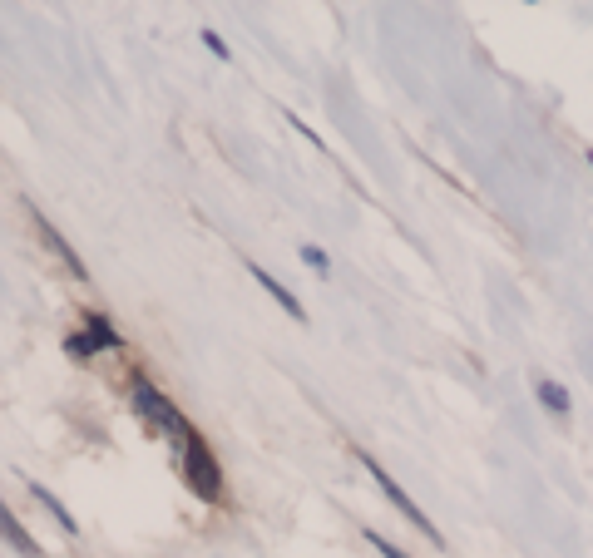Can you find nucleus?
Here are the masks:
<instances>
[{"label":"nucleus","instance_id":"1a4fd4ad","mask_svg":"<svg viewBox=\"0 0 593 558\" xmlns=\"http://www.w3.org/2000/svg\"><path fill=\"white\" fill-rule=\"evenodd\" d=\"M30 489H35V499H40V504H45V509H50L55 519H60V529H65V534H75V529H80V524L70 519V509H65V504H60V499H55V494H50L45 484H30Z\"/></svg>","mask_w":593,"mask_h":558},{"label":"nucleus","instance_id":"7ed1b4c3","mask_svg":"<svg viewBox=\"0 0 593 558\" xmlns=\"http://www.w3.org/2000/svg\"><path fill=\"white\" fill-rule=\"evenodd\" d=\"M361 465H366V470H371V479L381 484V494H386V499H391V504H396V509H401V514H406V519L416 524V529H421V534L430 539V544H435V549H440V544H445V539H440V529H435V524L425 519L421 504H416V499H406V489H401L396 479H391L386 470H381V465H376V455H366V450H361Z\"/></svg>","mask_w":593,"mask_h":558},{"label":"nucleus","instance_id":"9b49d317","mask_svg":"<svg viewBox=\"0 0 593 558\" xmlns=\"http://www.w3.org/2000/svg\"><path fill=\"white\" fill-rule=\"evenodd\" d=\"M366 539L376 544V554H381V558H406L401 549H396V544H391V539H386V534H376V529H366Z\"/></svg>","mask_w":593,"mask_h":558},{"label":"nucleus","instance_id":"6e6552de","mask_svg":"<svg viewBox=\"0 0 593 558\" xmlns=\"http://www.w3.org/2000/svg\"><path fill=\"white\" fill-rule=\"evenodd\" d=\"M534 396L544 400V410H554V415H564V410H569V391H564L559 381H549V376H539V381H534Z\"/></svg>","mask_w":593,"mask_h":558},{"label":"nucleus","instance_id":"f03ea898","mask_svg":"<svg viewBox=\"0 0 593 558\" xmlns=\"http://www.w3.org/2000/svg\"><path fill=\"white\" fill-rule=\"evenodd\" d=\"M134 410H139V415H144V420H149L154 430L173 435V440H188V435H193V425L183 420V410H178V405H173L164 391H154V386H149L144 376L134 381Z\"/></svg>","mask_w":593,"mask_h":558},{"label":"nucleus","instance_id":"0eeeda50","mask_svg":"<svg viewBox=\"0 0 593 558\" xmlns=\"http://www.w3.org/2000/svg\"><path fill=\"white\" fill-rule=\"evenodd\" d=\"M0 524H5V539H10V549H20L25 558H45V554H40V544H35V539H30L25 529H20V519H15L10 509L0 514Z\"/></svg>","mask_w":593,"mask_h":558},{"label":"nucleus","instance_id":"423d86ee","mask_svg":"<svg viewBox=\"0 0 593 558\" xmlns=\"http://www.w3.org/2000/svg\"><path fill=\"white\" fill-rule=\"evenodd\" d=\"M85 336H89V346H94V351H124V336H119V331H114L104 317H89L85 321Z\"/></svg>","mask_w":593,"mask_h":558},{"label":"nucleus","instance_id":"9d476101","mask_svg":"<svg viewBox=\"0 0 593 558\" xmlns=\"http://www.w3.org/2000/svg\"><path fill=\"white\" fill-rule=\"evenodd\" d=\"M65 351H70L75 361H89V356H94V346H89V336H65Z\"/></svg>","mask_w":593,"mask_h":558},{"label":"nucleus","instance_id":"ddd939ff","mask_svg":"<svg viewBox=\"0 0 593 558\" xmlns=\"http://www.w3.org/2000/svg\"><path fill=\"white\" fill-rule=\"evenodd\" d=\"M203 45H208V50H213L218 60H228V55H233V50H228V45L218 40V30H203Z\"/></svg>","mask_w":593,"mask_h":558},{"label":"nucleus","instance_id":"4468645a","mask_svg":"<svg viewBox=\"0 0 593 558\" xmlns=\"http://www.w3.org/2000/svg\"><path fill=\"white\" fill-rule=\"evenodd\" d=\"M589 163H593V149H589Z\"/></svg>","mask_w":593,"mask_h":558},{"label":"nucleus","instance_id":"20e7f679","mask_svg":"<svg viewBox=\"0 0 593 558\" xmlns=\"http://www.w3.org/2000/svg\"><path fill=\"white\" fill-rule=\"evenodd\" d=\"M35 233L45 238V247H50V252H55V257H60V262H65V267H70V272H75L80 282H89V267L80 262V257H75V247H70V242L60 238V233H55V228H50V223H45L40 213H35Z\"/></svg>","mask_w":593,"mask_h":558},{"label":"nucleus","instance_id":"f257e3e1","mask_svg":"<svg viewBox=\"0 0 593 558\" xmlns=\"http://www.w3.org/2000/svg\"><path fill=\"white\" fill-rule=\"evenodd\" d=\"M183 479H188V489L198 499H208V504L223 499V470H218V460H213V450H208V440L198 430L183 440Z\"/></svg>","mask_w":593,"mask_h":558},{"label":"nucleus","instance_id":"39448f33","mask_svg":"<svg viewBox=\"0 0 593 558\" xmlns=\"http://www.w3.org/2000/svg\"><path fill=\"white\" fill-rule=\"evenodd\" d=\"M253 277H257V287H262V292H267V297H272V302H277V307L287 312V317L297 321V326L307 321V312H302V302H297V297H292V292H287V287H282V282L272 277V272H262V267L253 262Z\"/></svg>","mask_w":593,"mask_h":558},{"label":"nucleus","instance_id":"f8f14e48","mask_svg":"<svg viewBox=\"0 0 593 558\" xmlns=\"http://www.w3.org/2000/svg\"><path fill=\"white\" fill-rule=\"evenodd\" d=\"M302 262H307L312 272H327V252H322V247H302Z\"/></svg>","mask_w":593,"mask_h":558}]
</instances>
